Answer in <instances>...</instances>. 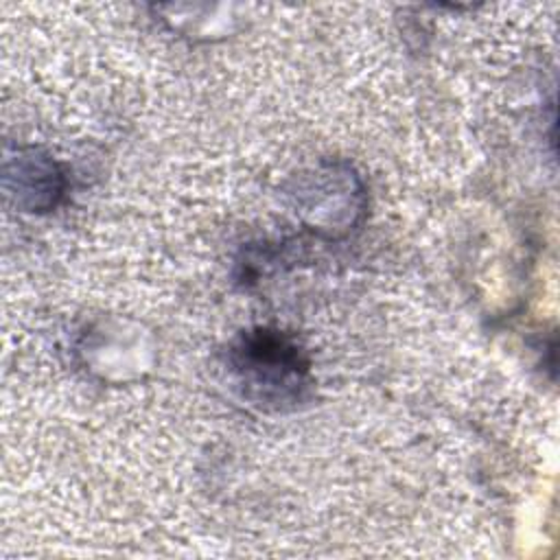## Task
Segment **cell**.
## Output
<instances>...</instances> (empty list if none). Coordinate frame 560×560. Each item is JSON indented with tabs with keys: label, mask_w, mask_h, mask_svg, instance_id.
<instances>
[{
	"label": "cell",
	"mask_w": 560,
	"mask_h": 560,
	"mask_svg": "<svg viewBox=\"0 0 560 560\" xmlns=\"http://www.w3.org/2000/svg\"><path fill=\"white\" fill-rule=\"evenodd\" d=\"M228 363L243 394L260 407H295L311 387L304 352L280 330L243 332L230 346Z\"/></svg>",
	"instance_id": "1"
},
{
	"label": "cell",
	"mask_w": 560,
	"mask_h": 560,
	"mask_svg": "<svg viewBox=\"0 0 560 560\" xmlns=\"http://www.w3.org/2000/svg\"><path fill=\"white\" fill-rule=\"evenodd\" d=\"M7 171H15L18 203L31 212L55 208L63 195V173L46 153L35 149L18 151L15 160H7Z\"/></svg>",
	"instance_id": "2"
}]
</instances>
